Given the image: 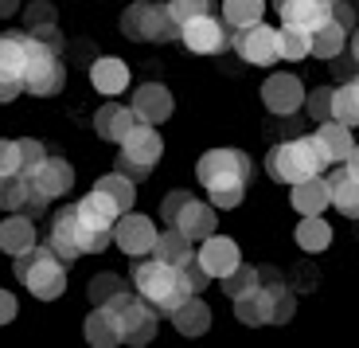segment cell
Masks as SVG:
<instances>
[{"mask_svg":"<svg viewBox=\"0 0 359 348\" xmlns=\"http://www.w3.org/2000/svg\"><path fill=\"white\" fill-rule=\"evenodd\" d=\"M133 290L149 305H153L161 317L176 313L180 305L196 294V290H191V282L184 278V270L172 266V262H164V259H156V254L137 259V266H133Z\"/></svg>","mask_w":359,"mask_h":348,"instance_id":"obj_1","label":"cell"},{"mask_svg":"<svg viewBox=\"0 0 359 348\" xmlns=\"http://www.w3.org/2000/svg\"><path fill=\"white\" fill-rule=\"evenodd\" d=\"M67 266H71V262H63L47 243H39V247H32L27 254H20L12 270H16L20 286L36 297V302H59V297L67 294Z\"/></svg>","mask_w":359,"mask_h":348,"instance_id":"obj_2","label":"cell"},{"mask_svg":"<svg viewBox=\"0 0 359 348\" xmlns=\"http://www.w3.org/2000/svg\"><path fill=\"white\" fill-rule=\"evenodd\" d=\"M328 169L316 137H293V141H281L266 153V176L278 180V184H297V180H309V176H320Z\"/></svg>","mask_w":359,"mask_h":348,"instance_id":"obj_3","label":"cell"},{"mask_svg":"<svg viewBox=\"0 0 359 348\" xmlns=\"http://www.w3.org/2000/svg\"><path fill=\"white\" fill-rule=\"evenodd\" d=\"M117 24H121V36L133 44H176L180 39V24L172 20L168 4H156V0H133Z\"/></svg>","mask_w":359,"mask_h":348,"instance_id":"obj_4","label":"cell"},{"mask_svg":"<svg viewBox=\"0 0 359 348\" xmlns=\"http://www.w3.org/2000/svg\"><path fill=\"white\" fill-rule=\"evenodd\" d=\"M250 157L243 149H207L199 153L196 161V180L207 188V192H215V188H234V184H250Z\"/></svg>","mask_w":359,"mask_h":348,"instance_id":"obj_5","label":"cell"},{"mask_svg":"<svg viewBox=\"0 0 359 348\" xmlns=\"http://www.w3.org/2000/svg\"><path fill=\"white\" fill-rule=\"evenodd\" d=\"M67 86V67L59 55H51L47 47H39L32 39V51H27V67H24V94L32 98H55L63 94Z\"/></svg>","mask_w":359,"mask_h":348,"instance_id":"obj_6","label":"cell"},{"mask_svg":"<svg viewBox=\"0 0 359 348\" xmlns=\"http://www.w3.org/2000/svg\"><path fill=\"white\" fill-rule=\"evenodd\" d=\"M234 55L250 67H273L281 59L278 51V27H269L266 20L262 24H250V27H234V39H231Z\"/></svg>","mask_w":359,"mask_h":348,"instance_id":"obj_7","label":"cell"},{"mask_svg":"<svg viewBox=\"0 0 359 348\" xmlns=\"http://www.w3.org/2000/svg\"><path fill=\"white\" fill-rule=\"evenodd\" d=\"M156 231L161 227L149 219V215L141 212H121L117 215V224H114V243L121 254H129V259H144V254H153V243H156Z\"/></svg>","mask_w":359,"mask_h":348,"instance_id":"obj_8","label":"cell"},{"mask_svg":"<svg viewBox=\"0 0 359 348\" xmlns=\"http://www.w3.org/2000/svg\"><path fill=\"white\" fill-rule=\"evenodd\" d=\"M262 106L273 117H289L305 106V82L297 79L293 71H273L262 82Z\"/></svg>","mask_w":359,"mask_h":348,"instance_id":"obj_9","label":"cell"},{"mask_svg":"<svg viewBox=\"0 0 359 348\" xmlns=\"http://www.w3.org/2000/svg\"><path fill=\"white\" fill-rule=\"evenodd\" d=\"M180 44L188 47L191 55H223L231 47V39H226L223 20L207 12V16H196L188 24H180Z\"/></svg>","mask_w":359,"mask_h":348,"instance_id":"obj_10","label":"cell"},{"mask_svg":"<svg viewBox=\"0 0 359 348\" xmlns=\"http://www.w3.org/2000/svg\"><path fill=\"white\" fill-rule=\"evenodd\" d=\"M129 110L137 114V122H149V125H164L176 110V98L164 82H141L129 98Z\"/></svg>","mask_w":359,"mask_h":348,"instance_id":"obj_11","label":"cell"},{"mask_svg":"<svg viewBox=\"0 0 359 348\" xmlns=\"http://www.w3.org/2000/svg\"><path fill=\"white\" fill-rule=\"evenodd\" d=\"M47 247L59 254L63 262H79L82 259V224L74 215V204L59 207L51 219V231H47Z\"/></svg>","mask_w":359,"mask_h":348,"instance_id":"obj_12","label":"cell"},{"mask_svg":"<svg viewBox=\"0 0 359 348\" xmlns=\"http://www.w3.org/2000/svg\"><path fill=\"white\" fill-rule=\"evenodd\" d=\"M90 86L98 90L102 98H121L133 86V71L117 55H98V59L90 63Z\"/></svg>","mask_w":359,"mask_h":348,"instance_id":"obj_13","label":"cell"},{"mask_svg":"<svg viewBox=\"0 0 359 348\" xmlns=\"http://www.w3.org/2000/svg\"><path fill=\"white\" fill-rule=\"evenodd\" d=\"M196 262L211 278H226L238 262H243V250H238L234 239H226V235H207L203 243H196Z\"/></svg>","mask_w":359,"mask_h":348,"instance_id":"obj_14","label":"cell"},{"mask_svg":"<svg viewBox=\"0 0 359 348\" xmlns=\"http://www.w3.org/2000/svg\"><path fill=\"white\" fill-rule=\"evenodd\" d=\"M27 180H32V188L43 192L47 200H63V196L74 192V165L67 161V157H51V153H47V161L39 165Z\"/></svg>","mask_w":359,"mask_h":348,"instance_id":"obj_15","label":"cell"},{"mask_svg":"<svg viewBox=\"0 0 359 348\" xmlns=\"http://www.w3.org/2000/svg\"><path fill=\"white\" fill-rule=\"evenodd\" d=\"M117 149L126 153V157H133V161L149 165V169H156L164 157V137H161V125H149V122H137L133 129L126 134V141L117 145Z\"/></svg>","mask_w":359,"mask_h":348,"instance_id":"obj_16","label":"cell"},{"mask_svg":"<svg viewBox=\"0 0 359 348\" xmlns=\"http://www.w3.org/2000/svg\"><path fill=\"white\" fill-rule=\"evenodd\" d=\"M74 215H79L82 231H114V224H117V215H121V207H117L114 200L106 196V192L90 188L86 196L74 204Z\"/></svg>","mask_w":359,"mask_h":348,"instance_id":"obj_17","label":"cell"},{"mask_svg":"<svg viewBox=\"0 0 359 348\" xmlns=\"http://www.w3.org/2000/svg\"><path fill=\"white\" fill-rule=\"evenodd\" d=\"M285 27H301V32H316L332 20V0H285L278 8Z\"/></svg>","mask_w":359,"mask_h":348,"instance_id":"obj_18","label":"cell"},{"mask_svg":"<svg viewBox=\"0 0 359 348\" xmlns=\"http://www.w3.org/2000/svg\"><path fill=\"white\" fill-rule=\"evenodd\" d=\"M278 290L281 286H254L250 294L234 297V317L243 325H250V329H258V325H269L273 321V302H278Z\"/></svg>","mask_w":359,"mask_h":348,"instance_id":"obj_19","label":"cell"},{"mask_svg":"<svg viewBox=\"0 0 359 348\" xmlns=\"http://www.w3.org/2000/svg\"><path fill=\"white\" fill-rule=\"evenodd\" d=\"M324 184H328V196L332 207L344 219H359V180H351V172L344 165H328L324 169Z\"/></svg>","mask_w":359,"mask_h":348,"instance_id":"obj_20","label":"cell"},{"mask_svg":"<svg viewBox=\"0 0 359 348\" xmlns=\"http://www.w3.org/2000/svg\"><path fill=\"white\" fill-rule=\"evenodd\" d=\"M32 247H39L36 219L24 215V212H8V219L0 224V250L12 254V259H20V254H27Z\"/></svg>","mask_w":359,"mask_h":348,"instance_id":"obj_21","label":"cell"},{"mask_svg":"<svg viewBox=\"0 0 359 348\" xmlns=\"http://www.w3.org/2000/svg\"><path fill=\"white\" fill-rule=\"evenodd\" d=\"M168 317H172V329H176L180 337H188V340L207 337L211 325H215V313H211V305H207L199 294H191L188 302L180 305L176 313H168Z\"/></svg>","mask_w":359,"mask_h":348,"instance_id":"obj_22","label":"cell"},{"mask_svg":"<svg viewBox=\"0 0 359 348\" xmlns=\"http://www.w3.org/2000/svg\"><path fill=\"white\" fill-rule=\"evenodd\" d=\"M313 137H316V145H320V153H324V161H328V165H344V161H348V153L355 149V134H351V125L336 122V117H328V122L316 125Z\"/></svg>","mask_w":359,"mask_h":348,"instance_id":"obj_23","label":"cell"},{"mask_svg":"<svg viewBox=\"0 0 359 348\" xmlns=\"http://www.w3.org/2000/svg\"><path fill=\"white\" fill-rule=\"evenodd\" d=\"M172 227H180V231L188 235L191 243H203L207 235H215L219 231V212L211 207V200H188V207L180 212V219Z\"/></svg>","mask_w":359,"mask_h":348,"instance_id":"obj_24","label":"cell"},{"mask_svg":"<svg viewBox=\"0 0 359 348\" xmlns=\"http://www.w3.org/2000/svg\"><path fill=\"white\" fill-rule=\"evenodd\" d=\"M289 204H293L297 215H324V212H328V207H332V196H328L324 172H320V176H309V180L289 184Z\"/></svg>","mask_w":359,"mask_h":348,"instance_id":"obj_25","label":"cell"},{"mask_svg":"<svg viewBox=\"0 0 359 348\" xmlns=\"http://www.w3.org/2000/svg\"><path fill=\"white\" fill-rule=\"evenodd\" d=\"M133 125H137V114L129 106H121L117 98H109L106 106H98V114H94V134H98L102 141H114V145L126 141V134Z\"/></svg>","mask_w":359,"mask_h":348,"instance_id":"obj_26","label":"cell"},{"mask_svg":"<svg viewBox=\"0 0 359 348\" xmlns=\"http://www.w3.org/2000/svg\"><path fill=\"white\" fill-rule=\"evenodd\" d=\"M82 337H86V344H94V348L126 344V333H121L117 317L106 309V305H94V309L86 313V321H82Z\"/></svg>","mask_w":359,"mask_h":348,"instance_id":"obj_27","label":"cell"},{"mask_svg":"<svg viewBox=\"0 0 359 348\" xmlns=\"http://www.w3.org/2000/svg\"><path fill=\"white\" fill-rule=\"evenodd\" d=\"M27 51H32V36H27V32H4V36H0V75L24 82Z\"/></svg>","mask_w":359,"mask_h":348,"instance_id":"obj_28","label":"cell"},{"mask_svg":"<svg viewBox=\"0 0 359 348\" xmlns=\"http://www.w3.org/2000/svg\"><path fill=\"white\" fill-rule=\"evenodd\" d=\"M293 243L305 254H324V250L332 247V227L324 215H301L297 219V231H293Z\"/></svg>","mask_w":359,"mask_h":348,"instance_id":"obj_29","label":"cell"},{"mask_svg":"<svg viewBox=\"0 0 359 348\" xmlns=\"http://www.w3.org/2000/svg\"><path fill=\"white\" fill-rule=\"evenodd\" d=\"M153 254H156V259H164V262H172V266H184V262L196 254V243L180 231V227H164V231H156Z\"/></svg>","mask_w":359,"mask_h":348,"instance_id":"obj_30","label":"cell"},{"mask_svg":"<svg viewBox=\"0 0 359 348\" xmlns=\"http://www.w3.org/2000/svg\"><path fill=\"white\" fill-rule=\"evenodd\" d=\"M348 51V32H344L336 20H328L324 27H316L313 32V59H324V63H332L336 55Z\"/></svg>","mask_w":359,"mask_h":348,"instance_id":"obj_31","label":"cell"},{"mask_svg":"<svg viewBox=\"0 0 359 348\" xmlns=\"http://www.w3.org/2000/svg\"><path fill=\"white\" fill-rule=\"evenodd\" d=\"M269 0H223V24L226 27H250L266 20Z\"/></svg>","mask_w":359,"mask_h":348,"instance_id":"obj_32","label":"cell"},{"mask_svg":"<svg viewBox=\"0 0 359 348\" xmlns=\"http://www.w3.org/2000/svg\"><path fill=\"white\" fill-rule=\"evenodd\" d=\"M332 117L344 125H351V129L359 125V82L355 79L340 82V86L332 90Z\"/></svg>","mask_w":359,"mask_h":348,"instance_id":"obj_33","label":"cell"},{"mask_svg":"<svg viewBox=\"0 0 359 348\" xmlns=\"http://www.w3.org/2000/svg\"><path fill=\"white\" fill-rule=\"evenodd\" d=\"M278 51H281V59H289V63L309 59V55H313V32H301V27L281 24L278 27Z\"/></svg>","mask_w":359,"mask_h":348,"instance_id":"obj_34","label":"cell"},{"mask_svg":"<svg viewBox=\"0 0 359 348\" xmlns=\"http://www.w3.org/2000/svg\"><path fill=\"white\" fill-rule=\"evenodd\" d=\"M94 188H98V192H106V196L114 200L121 212H129V207L137 204V184L129 176H121V172H106V176H98V180H94Z\"/></svg>","mask_w":359,"mask_h":348,"instance_id":"obj_35","label":"cell"},{"mask_svg":"<svg viewBox=\"0 0 359 348\" xmlns=\"http://www.w3.org/2000/svg\"><path fill=\"white\" fill-rule=\"evenodd\" d=\"M27 192H32V180H27L24 172L0 176V212H24Z\"/></svg>","mask_w":359,"mask_h":348,"instance_id":"obj_36","label":"cell"},{"mask_svg":"<svg viewBox=\"0 0 359 348\" xmlns=\"http://www.w3.org/2000/svg\"><path fill=\"white\" fill-rule=\"evenodd\" d=\"M219 286H223V294L231 297H243V294H250L254 286H258V266H246V262H238V266L231 270L226 278H219Z\"/></svg>","mask_w":359,"mask_h":348,"instance_id":"obj_37","label":"cell"},{"mask_svg":"<svg viewBox=\"0 0 359 348\" xmlns=\"http://www.w3.org/2000/svg\"><path fill=\"white\" fill-rule=\"evenodd\" d=\"M121 290H126V278H121V274H114V270H106V274H94V278H90L86 297H90L94 305H106L109 297H114V294H121Z\"/></svg>","mask_w":359,"mask_h":348,"instance_id":"obj_38","label":"cell"},{"mask_svg":"<svg viewBox=\"0 0 359 348\" xmlns=\"http://www.w3.org/2000/svg\"><path fill=\"white\" fill-rule=\"evenodd\" d=\"M332 90L336 86H313V90H305V114L313 117L316 125L332 117Z\"/></svg>","mask_w":359,"mask_h":348,"instance_id":"obj_39","label":"cell"},{"mask_svg":"<svg viewBox=\"0 0 359 348\" xmlns=\"http://www.w3.org/2000/svg\"><path fill=\"white\" fill-rule=\"evenodd\" d=\"M27 36L36 39L39 47H47L51 55H63L67 51V36H63V27L55 24V20H51V24H32V27H27Z\"/></svg>","mask_w":359,"mask_h":348,"instance_id":"obj_40","label":"cell"},{"mask_svg":"<svg viewBox=\"0 0 359 348\" xmlns=\"http://www.w3.org/2000/svg\"><path fill=\"white\" fill-rule=\"evenodd\" d=\"M156 329H161V313H156V309H149V313L141 317V321H137L133 329L126 333V344H133V348L153 344V340H156Z\"/></svg>","mask_w":359,"mask_h":348,"instance_id":"obj_41","label":"cell"},{"mask_svg":"<svg viewBox=\"0 0 359 348\" xmlns=\"http://www.w3.org/2000/svg\"><path fill=\"white\" fill-rule=\"evenodd\" d=\"M43 161H47L43 141H36V137H24V141H20V172H24V176H32V172H36Z\"/></svg>","mask_w":359,"mask_h":348,"instance_id":"obj_42","label":"cell"},{"mask_svg":"<svg viewBox=\"0 0 359 348\" xmlns=\"http://www.w3.org/2000/svg\"><path fill=\"white\" fill-rule=\"evenodd\" d=\"M246 188L250 184H234V188H215V192H207V200H211V207L215 212H234V207L246 200Z\"/></svg>","mask_w":359,"mask_h":348,"instance_id":"obj_43","label":"cell"},{"mask_svg":"<svg viewBox=\"0 0 359 348\" xmlns=\"http://www.w3.org/2000/svg\"><path fill=\"white\" fill-rule=\"evenodd\" d=\"M168 12L176 24H188L196 16H207L211 12V0H168Z\"/></svg>","mask_w":359,"mask_h":348,"instance_id":"obj_44","label":"cell"},{"mask_svg":"<svg viewBox=\"0 0 359 348\" xmlns=\"http://www.w3.org/2000/svg\"><path fill=\"white\" fill-rule=\"evenodd\" d=\"M114 172L129 176L133 184H144V180L153 176V169H149V165H141V161H133V157H126L121 149H117V157H114Z\"/></svg>","mask_w":359,"mask_h":348,"instance_id":"obj_45","label":"cell"},{"mask_svg":"<svg viewBox=\"0 0 359 348\" xmlns=\"http://www.w3.org/2000/svg\"><path fill=\"white\" fill-rule=\"evenodd\" d=\"M293 313H297V294L289 286L278 290V302H273V321L269 325H289L293 321Z\"/></svg>","mask_w":359,"mask_h":348,"instance_id":"obj_46","label":"cell"},{"mask_svg":"<svg viewBox=\"0 0 359 348\" xmlns=\"http://www.w3.org/2000/svg\"><path fill=\"white\" fill-rule=\"evenodd\" d=\"M188 200H191V192H168V196L161 200V219L164 224H176L180 219V212H184V207H188Z\"/></svg>","mask_w":359,"mask_h":348,"instance_id":"obj_47","label":"cell"},{"mask_svg":"<svg viewBox=\"0 0 359 348\" xmlns=\"http://www.w3.org/2000/svg\"><path fill=\"white\" fill-rule=\"evenodd\" d=\"M12 172H20V141L0 137V176H12Z\"/></svg>","mask_w":359,"mask_h":348,"instance_id":"obj_48","label":"cell"},{"mask_svg":"<svg viewBox=\"0 0 359 348\" xmlns=\"http://www.w3.org/2000/svg\"><path fill=\"white\" fill-rule=\"evenodd\" d=\"M114 247V231H82V254H102Z\"/></svg>","mask_w":359,"mask_h":348,"instance_id":"obj_49","label":"cell"},{"mask_svg":"<svg viewBox=\"0 0 359 348\" xmlns=\"http://www.w3.org/2000/svg\"><path fill=\"white\" fill-rule=\"evenodd\" d=\"M59 16V12L47 4V0H32V4H24V20H27V27L32 24H51V20Z\"/></svg>","mask_w":359,"mask_h":348,"instance_id":"obj_50","label":"cell"},{"mask_svg":"<svg viewBox=\"0 0 359 348\" xmlns=\"http://www.w3.org/2000/svg\"><path fill=\"white\" fill-rule=\"evenodd\" d=\"M180 270H184V278H188V282H191V290H196V294H203V290L211 286V274H207V270H203V266H199V262H196V254H191V259L184 262V266H180Z\"/></svg>","mask_w":359,"mask_h":348,"instance_id":"obj_51","label":"cell"},{"mask_svg":"<svg viewBox=\"0 0 359 348\" xmlns=\"http://www.w3.org/2000/svg\"><path fill=\"white\" fill-rule=\"evenodd\" d=\"M332 20H336V24L344 27V32H351V27L359 24V12L351 8L348 0H336V4H332Z\"/></svg>","mask_w":359,"mask_h":348,"instance_id":"obj_52","label":"cell"},{"mask_svg":"<svg viewBox=\"0 0 359 348\" xmlns=\"http://www.w3.org/2000/svg\"><path fill=\"white\" fill-rule=\"evenodd\" d=\"M16 313H20V302L12 290H0V325H12L16 321Z\"/></svg>","mask_w":359,"mask_h":348,"instance_id":"obj_53","label":"cell"},{"mask_svg":"<svg viewBox=\"0 0 359 348\" xmlns=\"http://www.w3.org/2000/svg\"><path fill=\"white\" fill-rule=\"evenodd\" d=\"M20 94H24V82H20V79H8V75H0V106L16 102Z\"/></svg>","mask_w":359,"mask_h":348,"instance_id":"obj_54","label":"cell"},{"mask_svg":"<svg viewBox=\"0 0 359 348\" xmlns=\"http://www.w3.org/2000/svg\"><path fill=\"white\" fill-rule=\"evenodd\" d=\"M344 169L351 172V180H359V141H355V149L348 153V161H344Z\"/></svg>","mask_w":359,"mask_h":348,"instance_id":"obj_55","label":"cell"},{"mask_svg":"<svg viewBox=\"0 0 359 348\" xmlns=\"http://www.w3.org/2000/svg\"><path fill=\"white\" fill-rule=\"evenodd\" d=\"M20 4H24V0H0V20H12L20 12Z\"/></svg>","mask_w":359,"mask_h":348,"instance_id":"obj_56","label":"cell"},{"mask_svg":"<svg viewBox=\"0 0 359 348\" xmlns=\"http://www.w3.org/2000/svg\"><path fill=\"white\" fill-rule=\"evenodd\" d=\"M348 55H351V59L359 63V24H355V27H351V32H348Z\"/></svg>","mask_w":359,"mask_h":348,"instance_id":"obj_57","label":"cell"},{"mask_svg":"<svg viewBox=\"0 0 359 348\" xmlns=\"http://www.w3.org/2000/svg\"><path fill=\"white\" fill-rule=\"evenodd\" d=\"M297 282H301V286H313V282H316V274H313V270H305V266H301V270H297Z\"/></svg>","mask_w":359,"mask_h":348,"instance_id":"obj_58","label":"cell"},{"mask_svg":"<svg viewBox=\"0 0 359 348\" xmlns=\"http://www.w3.org/2000/svg\"><path fill=\"white\" fill-rule=\"evenodd\" d=\"M355 82H359V75H355Z\"/></svg>","mask_w":359,"mask_h":348,"instance_id":"obj_59","label":"cell"},{"mask_svg":"<svg viewBox=\"0 0 359 348\" xmlns=\"http://www.w3.org/2000/svg\"><path fill=\"white\" fill-rule=\"evenodd\" d=\"M332 4H336V0H332Z\"/></svg>","mask_w":359,"mask_h":348,"instance_id":"obj_60","label":"cell"}]
</instances>
